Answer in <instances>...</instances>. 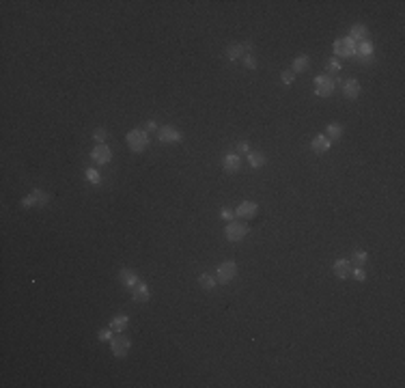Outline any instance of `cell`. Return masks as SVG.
Returning a JSON list of instances; mask_svg holds the SVG:
<instances>
[{
    "label": "cell",
    "mask_w": 405,
    "mask_h": 388,
    "mask_svg": "<svg viewBox=\"0 0 405 388\" xmlns=\"http://www.w3.org/2000/svg\"><path fill=\"white\" fill-rule=\"evenodd\" d=\"M50 199H52V196H50V192H46V190H41V188H35L28 196H24L20 205L26 207V209H28V207H30V209H33V207H46L48 203H50Z\"/></svg>",
    "instance_id": "obj_5"
},
{
    "label": "cell",
    "mask_w": 405,
    "mask_h": 388,
    "mask_svg": "<svg viewBox=\"0 0 405 388\" xmlns=\"http://www.w3.org/2000/svg\"><path fill=\"white\" fill-rule=\"evenodd\" d=\"M375 43H373L371 39L369 41H362V43H358V48H356V60H360L362 65H371V63H375Z\"/></svg>",
    "instance_id": "obj_8"
},
{
    "label": "cell",
    "mask_w": 405,
    "mask_h": 388,
    "mask_svg": "<svg viewBox=\"0 0 405 388\" xmlns=\"http://www.w3.org/2000/svg\"><path fill=\"white\" fill-rule=\"evenodd\" d=\"M224 54H227L229 60H241L246 56V50H244V46H241V43H231Z\"/></svg>",
    "instance_id": "obj_21"
},
{
    "label": "cell",
    "mask_w": 405,
    "mask_h": 388,
    "mask_svg": "<svg viewBox=\"0 0 405 388\" xmlns=\"http://www.w3.org/2000/svg\"><path fill=\"white\" fill-rule=\"evenodd\" d=\"M125 143H127V149L132 153H142L149 147L151 140H149L147 129H132V132H127Z\"/></svg>",
    "instance_id": "obj_1"
},
{
    "label": "cell",
    "mask_w": 405,
    "mask_h": 388,
    "mask_svg": "<svg viewBox=\"0 0 405 388\" xmlns=\"http://www.w3.org/2000/svg\"><path fill=\"white\" fill-rule=\"evenodd\" d=\"M341 93H343V97H347V100H358L360 93H362V86H360V82L356 78H347V80H343V84H341Z\"/></svg>",
    "instance_id": "obj_11"
},
{
    "label": "cell",
    "mask_w": 405,
    "mask_h": 388,
    "mask_svg": "<svg viewBox=\"0 0 405 388\" xmlns=\"http://www.w3.org/2000/svg\"><path fill=\"white\" fill-rule=\"evenodd\" d=\"M248 231H250L248 229V224L237 222V218H235L227 224V229H224V237H227V242H231V244H239V242H244L246 239Z\"/></svg>",
    "instance_id": "obj_4"
},
{
    "label": "cell",
    "mask_w": 405,
    "mask_h": 388,
    "mask_svg": "<svg viewBox=\"0 0 405 388\" xmlns=\"http://www.w3.org/2000/svg\"><path fill=\"white\" fill-rule=\"evenodd\" d=\"M246 160H248V164H250L254 170L263 168V166L267 164V158H265V153H261V151H250V153H248V156H246Z\"/></svg>",
    "instance_id": "obj_19"
},
{
    "label": "cell",
    "mask_w": 405,
    "mask_h": 388,
    "mask_svg": "<svg viewBox=\"0 0 405 388\" xmlns=\"http://www.w3.org/2000/svg\"><path fill=\"white\" fill-rule=\"evenodd\" d=\"M119 282H121V285L125 287V289H129V291H132V289L140 282V276H138V272H136V270H132V268H123L121 272H119Z\"/></svg>",
    "instance_id": "obj_12"
},
{
    "label": "cell",
    "mask_w": 405,
    "mask_h": 388,
    "mask_svg": "<svg viewBox=\"0 0 405 388\" xmlns=\"http://www.w3.org/2000/svg\"><path fill=\"white\" fill-rule=\"evenodd\" d=\"M308 67H310V58L306 56V54H300V56H295L293 63H291V71H293V73H302V71H306Z\"/></svg>",
    "instance_id": "obj_22"
},
{
    "label": "cell",
    "mask_w": 405,
    "mask_h": 388,
    "mask_svg": "<svg viewBox=\"0 0 405 388\" xmlns=\"http://www.w3.org/2000/svg\"><path fill=\"white\" fill-rule=\"evenodd\" d=\"M216 285H218V278H216L214 274L205 272V274H201V276H198V287H201L203 291H214V289H216Z\"/></svg>",
    "instance_id": "obj_20"
},
{
    "label": "cell",
    "mask_w": 405,
    "mask_h": 388,
    "mask_svg": "<svg viewBox=\"0 0 405 388\" xmlns=\"http://www.w3.org/2000/svg\"><path fill=\"white\" fill-rule=\"evenodd\" d=\"M91 160L93 162H97V164H108L110 160H112V151H110V147L102 143V145H95L93 147V151H91Z\"/></svg>",
    "instance_id": "obj_13"
},
{
    "label": "cell",
    "mask_w": 405,
    "mask_h": 388,
    "mask_svg": "<svg viewBox=\"0 0 405 388\" xmlns=\"http://www.w3.org/2000/svg\"><path fill=\"white\" fill-rule=\"evenodd\" d=\"M343 132H345V129H343L341 123H330V125L326 127V136H328L330 140H332V143L343 136Z\"/></svg>",
    "instance_id": "obj_24"
},
{
    "label": "cell",
    "mask_w": 405,
    "mask_h": 388,
    "mask_svg": "<svg viewBox=\"0 0 405 388\" xmlns=\"http://www.w3.org/2000/svg\"><path fill=\"white\" fill-rule=\"evenodd\" d=\"M310 149H313V153H328L330 149H332V140H330L326 134H317V136L310 140Z\"/></svg>",
    "instance_id": "obj_16"
},
{
    "label": "cell",
    "mask_w": 405,
    "mask_h": 388,
    "mask_svg": "<svg viewBox=\"0 0 405 388\" xmlns=\"http://www.w3.org/2000/svg\"><path fill=\"white\" fill-rule=\"evenodd\" d=\"M252 149H250V143L248 140H239L237 143V149H235V153H239V156H248Z\"/></svg>",
    "instance_id": "obj_32"
},
{
    "label": "cell",
    "mask_w": 405,
    "mask_h": 388,
    "mask_svg": "<svg viewBox=\"0 0 405 388\" xmlns=\"http://www.w3.org/2000/svg\"><path fill=\"white\" fill-rule=\"evenodd\" d=\"M341 69H343V63L336 56H332L328 60V76L330 73H341Z\"/></svg>",
    "instance_id": "obj_27"
},
{
    "label": "cell",
    "mask_w": 405,
    "mask_h": 388,
    "mask_svg": "<svg viewBox=\"0 0 405 388\" xmlns=\"http://www.w3.org/2000/svg\"><path fill=\"white\" fill-rule=\"evenodd\" d=\"M220 218H222V220H227V222H231V220H235V209H231V207H222V209H220Z\"/></svg>",
    "instance_id": "obj_34"
},
{
    "label": "cell",
    "mask_w": 405,
    "mask_h": 388,
    "mask_svg": "<svg viewBox=\"0 0 405 388\" xmlns=\"http://www.w3.org/2000/svg\"><path fill=\"white\" fill-rule=\"evenodd\" d=\"M158 140L162 145H179L183 140V132L175 125H162L158 129Z\"/></svg>",
    "instance_id": "obj_6"
},
{
    "label": "cell",
    "mask_w": 405,
    "mask_h": 388,
    "mask_svg": "<svg viewBox=\"0 0 405 388\" xmlns=\"http://www.w3.org/2000/svg\"><path fill=\"white\" fill-rule=\"evenodd\" d=\"M280 80H283V84H287V86H291L295 82V73L291 71V69H285L283 73H280Z\"/></svg>",
    "instance_id": "obj_31"
},
{
    "label": "cell",
    "mask_w": 405,
    "mask_h": 388,
    "mask_svg": "<svg viewBox=\"0 0 405 388\" xmlns=\"http://www.w3.org/2000/svg\"><path fill=\"white\" fill-rule=\"evenodd\" d=\"M220 164H222V170H224V172L233 175V172H239V170H241V166H244V160H241L239 153L231 151V153H224L222 160H220Z\"/></svg>",
    "instance_id": "obj_9"
},
{
    "label": "cell",
    "mask_w": 405,
    "mask_h": 388,
    "mask_svg": "<svg viewBox=\"0 0 405 388\" xmlns=\"http://www.w3.org/2000/svg\"><path fill=\"white\" fill-rule=\"evenodd\" d=\"M112 336H115V330H112L110 326H108V328H104V330H99V332H97V338H99V341H104V343H110V338H112Z\"/></svg>",
    "instance_id": "obj_29"
},
{
    "label": "cell",
    "mask_w": 405,
    "mask_h": 388,
    "mask_svg": "<svg viewBox=\"0 0 405 388\" xmlns=\"http://www.w3.org/2000/svg\"><path fill=\"white\" fill-rule=\"evenodd\" d=\"M356 48H358V43L351 39V37H339V39L334 41V46H332V50H334V56L336 58H353L356 56Z\"/></svg>",
    "instance_id": "obj_2"
},
{
    "label": "cell",
    "mask_w": 405,
    "mask_h": 388,
    "mask_svg": "<svg viewBox=\"0 0 405 388\" xmlns=\"http://www.w3.org/2000/svg\"><path fill=\"white\" fill-rule=\"evenodd\" d=\"M351 261L349 259H336L334 261V266H332V272H334V276L339 280H345V278H349L351 276Z\"/></svg>",
    "instance_id": "obj_15"
},
{
    "label": "cell",
    "mask_w": 405,
    "mask_h": 388,
    "mask_svg": "<svg viewBox=\"0 0 405 388\" xmlns=\"http://www.w3.org/2000/svg\"><path fill=\"white\" fill-rule=\"evenodd\" d=\"M347 37H351V39L353 41H356V43H362V41H369L371 39V33H369V28H366L364 26V24H353V26L349 28V35H347Z\"/></svg>",
    "instance_id": "obj_17"
},
{
    "label": "cell",
    "mask_w": 405,
    "mask_h": 388,
    "mask_svg": "<svg viewBox=\"0 0 405 388\" xmlns=\"http://www.w3.org/2000/svg\"><path fill=\"white\" fill-rule=\"evenodd\" d=\"M145 129H147V132H158V123H155V121H147L145 123Z\"/></svg>",
    "instance_id": "obj_35"
},
{
    "label": "cell",
    "mask_w": 405,
    "mask_h": 388,
    "mask_svg": "<svg viewBox=\"0 0 405 388\" xmlns=\"http://www.w3.org/2000/svg\"><path fill=\"white\" fill-rule=\"evenodd\" d=\"M351 276H353V278H356L358 282H364V280H366V272H364V268H360V266L351 268Z\"/></svg>",
    "instance_id": "obj_33"
},
{
    "label": "cell",
    "mask_w": 405,
    "mask_h": 388,
    "mask_svg": "<svg viewBox=\"0 0 405 388\" xmlns=\"http://www.w3.org/2000/svg\"><path fill=\"white\" fill-rule=\"evenodd\" d=\"M132 298H134V302H138V304H145V302H149V298H151V289H149V285H145V282H138V285L132 289Z\"/></svg>",
    "instance_id": "obj_18"
},
{
    "label": "cell",
    "mask_w": 405,
    "mask_h": 388,
    "mask_svg": "<svg viewBox=\"0 0 405 388\" xmlns=\"http://www.w3.org/2000/svg\"><path fill=\"white\" fill-rule=\"evenodd\" d=\"M108 326H110V328L115 330V332H125V328L129 326V317H127V315H123V313H121V315L112 317Z\"/></svg>",
    "instance_id": "obj_23"
},
{
    "label": "cell",
    "mask_w": 405,
    "mask_h": 388,
    "mask_svg": "<svg viewBox=\"0 0 405 388\" xmlns=\"http://www.w3.org/2000/svg\"><path fill=\"white\" fill-rule=\"evenodd\" d=\"M349 261H351V266H360V268H362L364 263L369 261V252H366V250H353V255H351Z\"/></svg>",
    "instance_id": "obj_25"
},
{
    "label": "cell",
    "mask_w": 405,
    "mask_h": 388,
    "mask_svg": "<svg viewBox=\"0 0 405 388\" xmlns=\"http://www.w3.org/2000/svg\"><path fill=\"white\" fill-rule=\"evenodd\" d=\"M110 349L115 358H125L127 352L132 349V338L123 332H115V336L110 338Z\"/></svg>",
    "instance_id": "obj_3"
},
{
    "label": "cell",
    "mask_w": 405,
    "mask_h": 388,
    "mask_svg": "<svg viewBox=\"0 0 405 388\" xmlns=\"http://www.w3.org/2000/svg\"><path fill=\"white\" fill-rule=\"evenodd\" d=\"M334 89H336V80L332 76L323 73V76L315 78V95L317 97H332Z\"/></svg>",
    "instance_id": "obj_7"
},
{
    "label": "cell",
    "mask_w": 405,
    "mask_h": 388,
    "mask_svg": "<svg viewBox=\"0 0 405 388\" xmlns=\"http://www.w3.org/2000/svg\"><path fill=\"white\" fill-rule=\"evenodd\" d=\"M241 63H244L246 69H257V67H259V60H257L254 54H246V56L241 58Z\"/></svg>",
    "instance_id": "obj_28"
},
{
    "label": "cell",
    "mask_w": 405,
    "mask_h": 388,
    "mask_svg": "<svg viewBox=\"0 0 405 388\" xmlns=\"http://www.w3.org/2000/svg\"><path fill=\"white\" fill-rule=\"evenodd\" d=\"M241 46H244L246 54H252V50H254V43L252 41H246V43H241Z\"/></svg>",
    "instance_id": "obj_36"
},
{
    "label": "cell",
    "mask_w": 405,
    "mask_h": 388,
    "mask_svg": "<svg viewBox=\"0 0 405 388\" xmlns=\"http://www.w3.org/2000/svg\"><path fill=\"white\" fill-rule=\"evenodd\" d=\"M84 177H86V181L89 183H93V186H99V183H102V175H99L97 168H86Z\"/></svg>",
    "instance_id": "obj_26"
},
{
    "label": "cell",
    "mask_w": 405,
    "mask_h": 388,
    "mask_svg": "<svg viewBox=\"0 0 405 388\" xmlns=\"http://www.w3.org/2000/svg\"><path fill=\"white\" fill-rule=\"evenodd\" d=\"M237 276V263L235 261H224L220 263V268H218V274H216V278L220 285H229L231 280Z\"/></svg>",
    "instance_id": "obj_10"
},
{
    "label": "cell",
    "mask_w": 405,
    "mask_h": 388,
    "mask_svg": "<svg viewBox=\"0 0 405 388\" xmlns=\"http://www.w3.org/2000/svg\"><path fill=\"white\" fill-rule=\"evenodd\" d=\"M106 138H108V132H106L104 127H97L95 132H93V140H95L97 145H102V143H106Z\"/></svg>",
    "instance_id": "obj_30"
},
{
    "label": "cell",
    "mask_w": 405,
    "mask_h": 388,
    "mask_svg": "<svg viewBox=\"0 0 405 388\" xmlns=\"http://www.w3.org/2000/svg\"><path fill=\"white\" fill-rule=\"evenodd\" d=\"M259 214V205L254 201H244V203H239L237 209H235V218H246V220H250L254 218V216Z\"/></svg>",
    "instance_id": "obj_14"
}]
</instances>
